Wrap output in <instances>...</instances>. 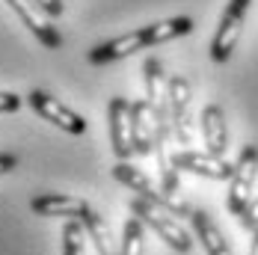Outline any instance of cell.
Here are the masks:
<instances>
[{"instance_id":"obj_1","label":"cell","mask_w":258,"mask_h":255,"mask_svg":"<svg viewBox=\"0 0 258 255\" xmlns=\"http://www.w3.org/2000/svg\"><path fill=\"white\" fill-rule=\"evenodd\" d=\"M131 211H134L143 223H149V226H152L175 252H190L193 237H190V231L175 220L172 211H166V208H160V205L149 202V199H143V196H137V199L131 202Z\"/></svg>"},{"instance_id":"obj_2","label":"cell","mask_w":258,"mask_h":255,"mask_svg":"<svg viewBox=\"0 0 258 255\" xmlns=\"http://www.w3.org/2000/svg\"><path fill=\"white\" fill-rule=\"evenodd\" d=\"M255 175H258V146H243V152L234 163L232 178H229V196H226V208L234 217H240V211L252 199L249 193L255 187Z\"/></svg>"},{"instance_id":"obj_3","label":"cell","mask_w":258,"mask_h":255,"mask_svg":"<svg viewBox=\"0 0 258 255\" xmlns=\"http://www.w3.org/2000/svg\"><path fill=\"white\" fill-rule=\"evenodd\" d=\"M6 3L12 6V12L24 21V27L45 45V48H51V51H59V48H62V36H59V30L53 27V15L45 6H39L36 0H6Z\"/></svg>"},{"instance_id":"obj_4","label":"cell","mask_w":258,"mask_h":255,"mask_svg":"<svg viewBox=\"0 0 258 255\" xmlns=\"http://www.w3.org/2000/svg\"><path fill=\"white\" fill-rule=\"evenodd\" d=\"M107 119H110V143L119 160H128L131 154H137L134 149V101L116 95L110 98L107 107Z\"/></svg>"},{"instance_id":"obj_5","label":"cell","mask_w":258,"mask_h":255,"mask_svg":"<svg viewBox=\"0 0 258 255\" xmlns=\"http://www.w3.org/2000/svg\"><path fill=\"white\" fill-rule=\"evenodd\" d=\"M169 125L172 137L181 146L193 143V119H190V83L187 77L172 75L169 77Z\"/></svg>"},{"instance_id":"obj_6","label":"cell","mask_w":258,"mask_h":255,"mask_svg":"<svg viewBox=\"0 0 258 255\" xmlns=\"http://www.w3.org/2000/svg\"><path fill=\"white\" fill-rule=\"evenodd\" d=\"M175 160V169H184V172H193V175H205V178L214 181H229L234 172V163H229L223 154H214V152H175L172 154Z\"/></svg>"},{"instance_id":"obj_7","label":"cell","mask_w":258,"mask_h":255,"mask_svg":"<svg viewBox=\"0 0 258 255\" xmlns=\"http://www.w3.org/2000/svg\"><path fill=\"white\" fill-rule=\"evenodd\" d=\"M27 104H30L45 122H53L56 128H62V131H69V134H86V122H83V116H78V113L69 110L66 104H59L56 98H51L48 92L33 89V92L27 95Z\"/></svg>"},{"instance_id":"obj_8","label":"cell","mask_w":258,"mask_h":255,"mask_svg":"<svg viewBox=\"0 0 258 255\" xmlns=\"http://www.w3.org/2000/svg\"><path fill=\"white\" fill-rule=\"evenodd\" d=\"M243 24H246V9H237V6H226L223 12V21L217 27V36L211 42V56L214 62H229L232 59L234 48H237V39L243 33Z\"/></svg>"},{"instance_id":"obj_9","label":"cell","mask_w":258,"mask_h":255,"mask_svg":"<svg viewBox=\"0 0 258 255\" xmlns=\"http://www.w3.org/2000/svg\"><path fill=\"white\" fill-rule=\"evenodd\" d=\"M146 48H149V39H146V30L140 27V30L128 33V36H116L110 42L95 45L89 51V62L101 66V62H113V59H125V56H131L137 51H146Z\"/></svg>"},{"instance_id":"obj_10","label":"cell","mask_w":258,"mask_h":255,"mask_svg":"<svg viewBox=\"0 0 258 255\" xmlns=\"http://www.w3.org/2000/svg\"><path fill=\"white\" fill-rule=\"evenodd\" d=\"M113 175L122 181V184H128L134 193H140L143 199H149V202H155V205H160V208H166V211H169V196L163 193V187H155L152 178H149L143 169L131 166L128 160H119V163L113 166Z\"/></svg>"},{"instance_id":"obj_11","label":"cell","mask_w":258,"mask_h":255,"mask_svg":"<svg viewBox=\"0 0 258 255\" xmlns=\"http://www.w3.org/2000/svg\"><path fill=\"white\" fill-rule=\"evenodd\" d=\"M155 140H157V113L155 107L146 101H134V149L140 157L155 152Z\"/></svg>"},{"instance_id":"obj_12","label":"cell","mask_w":258,"mask_h":255,"mask_svg":"<svg viewBox=\"0 0 258 255\" xmlns=\"http://www.w3.org/2000/svg\"><path fill=\"white\" fill-rule=\"evenodd\" d=\"M30 208L39 217H78V220H83L92 211L78 196H59V193H42V196L30 199Z\"/></svg>"},{"instance_id":"obj_13","label":"cell","mask_w":258,"mask_h":255,"mask_svg":"<svg viewBox=\"0 0 258 255\" xmlns=\"http://www.w3.org/2000/svg\"><path fill=\"white\" fill-rule=\"evenodd\" d=\"M202 137H205L208 152L223 154L229 152V128H226V113L220 104H208L202 110Z\"/></svg>"},{"instance_id":"obj_14","label":"cell","mask_w":258,"mask_h":255,"mask_svg":"<svg viewBox=\"0 0 258 255\" xmlns=\"http://www.w3.org/2000/svg\"><path fill=\"white\" fill-rule=\"evenodd\" d=\"M190 220H193V231L202 240V246H205L208 255H234V249L229 246V240L223 237V231L217 229V223L211 220L208 211H193Z\"/></svg>"},{"instance_id":"obj_15","label":"cell","mask_w":258,"mask_h":255,"mask_svg":"<svg viewBox=\"0 0 258 255\" xmlns=\"http://www.w3.org/2000/svg\"><path fill=\"white\" fill-rule=\"evenodd\" d=\"M146 30V39H149V48L152 45H163L169 39H178V36H187L193 33V18L181 15V18H166V21H157V24L143 27Z\"/></svg>"},{"instance_id":"obj_16","label":"cell","mask_w":258,"mask_h":255,"mask_svg":"<svg viewBox=\"0 0 258 255\" xmlns=\"http://www.w3.org/2000/svg\"><path fill=\"white\" fill-rule=\"evenodd\" d=\"M83 226H86V231H89V240L95 243L98 255H119V252H116V246H113V234H110V226H107V220H104L101 214L89 211V214L83 217Z\"/></svg>"},{"instance_id":"obj_17","label":"cell","mask_w":258,"mask_h":255,"mask_svg":"<svg viewBox=\"0 0 258 255\" xmlns=\"http://www.w3.org/2000/svg\"><path fill=\"white\" fill-rule=\"evenodd\" d=\"M86 226L83 220L72 217L62 229V255H86Z\"/></svg>"},{"instance_id":"obj_18","label":"cell","mask_w":258,"mask_h":255,"mask_svg":"<svg viewBox=\"0 0 258 255\" xmlns=\"http://www.w3.org/2000/svg\"><path fill=\"white\" fill-rule=\"evenodd\" d=\"M240 226L246 231H255L258 229V196L255 199H249V205L240 211Z\"/></svg>"},{"instance_id":"obj_19","label":"cell","mask_w":258,"mask_h":255,"mask_svg":"<svg viewBox=\"0 0 258 255\" xmlns=\"http://www.w3.org/2000/svg\"><path fill=\"white\" fill-rule=\"evenodd\" d=\"M21 107V98L15 92H0V113H15Z\"/></svg>"},{"instance_id":"obj_20","label":"cell","mask_w":258,"mask_h":255,"mask_svg":"<svg viewBox=\"0 0 258 255\" xmlns=\"http://www.w3.org/2000/svg\"><path fill=\"white\" fill-rule=\"evenodd\" d=\"M15 166H18V157H15V154H0V175H6V172H12V169H15Z\"/></svg>"},{"instance_id":"obj_21","label":"cell","mask_w":258,"mask_h":255,"mask_svg":"<svg viewBox=\"0 0 258 255\" xmlns=\"http://www.w3.org/2000/svg\"><path fill=\"white\" fill-rule=\"evenodd\" d=\"M36 3H39V6H45L53 18H59V15H62V9H66V6H62V0H36Z\"/></svg>"},{"instance_id":"obj_22","label":"cell","mask_w":258,"mask_h":255,"mask_svg":"<svg viewBox=\"0 0 258 255\" xmlns=\"http://www.w3.org/2000/svg\"><path fill=\"white\" fill-rule=\"evenodd\" d=\"M232 6H237V9H246L249 12V6H252V0H229Z\"/></svg>"},{"instance_id":"obj_23","label":"cell","mask_w":258,"mask_h":255,"mask_svg":"<svg viewBox=\"0 0 258 255\" xmlns=\"http://www.w3.org/2000/svg\"><path fill=\"white\" fill-rule=\"evenodd\" d=\"M249 255H258V229H255V237H252V246H249Z\"/></svg>"}]
</instances>
